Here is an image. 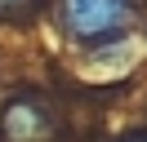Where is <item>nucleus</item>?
Masks as SVG:
<instances>
[{"mask_svg": "<svg viewBox=\"0 0 147 142\" xmlns=\"http://www.w3.org/2000/svg\"><path fill=\"white\" fill-rule=\"evenodd\" d=\"M63 22L76 40L85 44H107L129 31L134 5L129 0H63Z\"/></svg>", "mask_w": 147, "mask_h": 142, "instance_id": "1", "label": "nucleus"}, {"mask_svg": "<svg viewBox=\"0 0 147 142\" xmlns=\"http://www.w3.org/2000/svg\"><path fill=\"white\" fill-rule=\"evenodd\" d=\"M0 133L9 142H49L54 120H49V111L36 98H13L5 107V115H0Z\"/></svg>", "mask_w": 147, "mask_h": 142, "instance_id": "2", "label": "nucleus"}, {"mask_svg": "<svg viewBox=\"0 0 147 142\" xmlns=\"http://www.w3.org/2000/svg\"><path fill=\"white\" fill-rule=\"evenodd\" d=\"M18 5H27V0H0V9H18Z\"/></svg>", "mask_w": 147, "mask_h": 142, "instance_id": "3", "label": "nucleus"}, {"mask_svg": "<svg viewBox=\"0 0 147 142\" xmlns=\"http://www.w3.org/2000/svg\"><path fill=\"white\" fill-rule=\"evenodd\" d=\"M129 142H147V138H129Z\"/></svg>", "mask_w": 147, "mask_h": 142, "instance_id": "4", "label": "nucleus"}]
</instances>
